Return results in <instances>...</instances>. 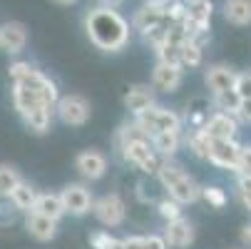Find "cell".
Here are the masks:
<instances>
[{
	"label": "cell",
	"mask_w": 251,
	"mask_h": 249,
	"mask_svg": "<svg viewBox=\"0 0 251 249\" xmlns=\"http://www.w3.org/2000/svg\"><path fill=\"white\" fill-rule=\"evenodd\" d=\"M187 145H189V150H192L199 160H206V157H209V147H211V137L206 135L204 127H194V130L189 132V137H187Z\"/></svg>",
	"instance_id": "24"
},
{
	"label": "cell",
	"mask_w": 251,
	"mask_h": 249,
	"mask_svg": "<svg viewBox=\"0 0 251 249\" xmlns=\"http://www.w3.org/2000/svg\"><path fill=\"white\" fill-rule=\"evenodd\" d=\"M164 242L169 247H176V249H184L194 242V224L184 217H176V220H169L167 227H164Z\"/></svg>",
	"instance_id": "13"
},
{
	"label": "cell",
	"mask_w": 251,
	"mask_h": 249,
	"mask_svg": "<svg viewBox=\"0 0 251 249\" xmlns=\"http://www.w3.org/2000/svg\"><path fill=\"white\" fill-rule=\"evenodd\" d=\"M75 169L90 182L100 180V177H104V172H107V157L102 152H97V150H85V152L77 155Z\"/></svg>",
	"instance_id": "12"
},
{
	"label": "cell",
	"mask_w": 251,
	"mask_h": 249,
	"mask_svg": "<svg viewBox=\"0 0 251 249\" xmlns=\"http://www.w3.org/2000/svg\"><path fill=\"white\" fill-rule=\"evenodd\" d=\"M8 75L13 80V105L18 115L35 135H45L60 100L57 85L30 62H13Z\"/></svg>",
	"instance_id": "1"
},
{
	"label": "cell",
	"mask_w": 251,
	"mask_h": 249,
	"mask_svg": "<svg viewBox=\"0 0 251 249\" xmlns=\"http://www.w3.org/2000/svg\"><path fill=\"white\" fill-rule=\"evenodd\" d=\"M236 194H239L241 204L251 212V177H246V174L236 177Z\"/></svg>",
	"instance_id": "33"
},
{
	"label": "cell",
	"mask_w": 251,
	"mask_h": 249,
	"mask_svg": "<svg viewBox=\"0 0 251 249\" xmlns=\"http://www.w3.org/2000/svg\"><path fill=\"white\" fill-rule=\"evenodd\" d=\"M30 212H35V215H43V217H50V220L60 222V217L65 215V207H62L60 194L45 192V194H38V197H35V204H32Z\"/></svg>",
	"instance_id": "19"
},
{
	"label": "cell",
	"mask_w": 251,
	"mask_h": 249,
	"mask_svg": "<svg viewBox=\"0 0 251 249\" xmlns=\"http://www.w3.org/2000/svg\"><path fill=\"white\" fill-rule=\"evenodd\" d=\"M154 105V92L150 85H134L125 92V108L132 112V115H139L145 112L147 108Z\"/></svg>",
	"instance_id": "17"
},
{
	"label": "cell",
	"mask_w": 251,
	"mask_h": 249,
	"mask_svg": "<svg viewBox=\"0 0 251 249\" xmlns=\"http://www.w3.org/2000/svg\"><path fill=\"white\" fill-rule=\"evenodd\" d=\"M92 212L95 217L104 224V227H120L125 222V215H127V207L122 202V197L117 192L112 194H104L100 197L97 202H92Z\"/></svg>",
	"instance_id": "7"
},
{
	"label": "cell",
	"mask_w": 251,
	"mask_h": 249,
	"mask_svg": "<svg viewBox=\"0 0 251 249\" xmlns=\"http://www.w3.org/2000/svg\"><path fill=\"white\" fill-rule=\"evenodd\" d=\"M234 92H236L239 100H251V70L249 73H236Z\"/></svg>",
	"instance_id": "32"
},
{
	"label": "cell",
	"mask_w": 251,
	"mask_h": 249,
	"mask_svg": "<svg viewBox=\"0 0 251 249\" xmlns=\"http://www.w3.org/2000/svg\"><path fill=\"white\" fill-rule=\"evenodd\" d=\"M201 197H204L211 207H217V209H222V207L226 204V192H224L222 187H217V185L201 187Z\"/></svg>",
	"instance_id": "30"
},
{
	"label": "cell",
	"mask_w": 251,
	"mask_h": 249,
	"mask_svg": "<svg viewBox=\"0 0 251 249\" xmlns=\"http://www.w3.org/2000/svg\"><path fill=\"white\" fill-rule=\"evenodd\" d=\"M27 45V28L23 23H3L0 25V50L3 53H10V55H18L23 53Z\"/></svg>",
	"instance_id": "11"
},
{
	"label": "cell",
	"mask_w": 251,
	"mask_h": 249,
	"mask_svg": "<svg viewBox=\"0 0 251 249\" xmlns=\"http://www.w3.org/2000/svg\"><path fill=\"white\" fill-rule=\"evenodd\" d=\"M234 117H239L244 122H251V100H239V108H236Z\"/></svg>",
	"instance_id": "35"
},
{
	"label": "cell",
	"mask_w": 251,
	"mask_h": 249,
	"mask_svg": "<svg viewBox=\"0 0 251 249\" xmlns=\"http://www.w3.org/2000/svg\"><path fill=\"white\" fill-rule=\"evenodd\" d=\"M204 130H206V135L211 139H234L236 137V117L229 115V112L217 110L214 115L206 117Z\"/></svg>",
	"instance_id": "14"
},
{
	"label": "cell",
	"mask_w": 251,
	"mask_h": 249,
	"mask_svg": "<svg viewBox=\"0 0 251 249\" xmlns=\"http://www.w3.org/2000/svg\"><path fill=\"white\" fill-rule=\"evenodd\" d=\"M55 3H57V5H73L75 0H55Z\"/></svg>",
	"instance_id": "38"
},
{
	"label": "cell",
	"mask_w": 251,
	"mask_h": 249,
	"mask_svg": "<svg viewBox=\"0 0 251 249\" xmlns=\"http://www.w3.org/2000/svg\"><path fill=\"white\" fill-rule=\"evenodd\" d=\"M60 199L65 207V215H73V217H85L92 209V194L85 185H67L60 192Z\"/></svg>",
	"instance_id": "8"
},
{
	"label": "cell",
	"mask_w": 251,
	"mask_h": 249,
	"mask_svg": "<svg viewBox=\"0 0 251 249\" xmlns=\"http://www.w3.org/2000/svg\"><path fill=\"white\" fill-rule=\"evenodd\" d=\"M35 197H38V192H35L27 182H18L13 190H10V194H8V199L13 202V207L18 209V212H30L32 209V204H35Z\"/></svg>",
	"instance_id": "22"
},
{
	"label": "cell",
	"mask_w": 251,
	"mask_h": 249,
	"mask_svg": "<svg viewBox=\"0 0 251 249\" xmlns=\"http://www.w3.org/2000/svg\"><path fill=\"white\" fill-rule=\"evenodd\" d=\"M147 3H154V5H167L169 0H147Z\"/></svg>",
	"instance_id": "39"
},
{
	"label": "cell",
	"mask_w": 251,
	"mask_h": 249,
	"mask_svg": "<svg viewBox=\"0 0 251 249\" xmlns=\"http://www.w3.org/2000/svg\"><path fill=\"white\" fill-rule=\"evenodd\" d=\"M214 105L222 110V112H229V115H234L236 112V108H239V97H236V92L234 90H229V92H222V95H214Z\"/></svg>",
	"instance_id": "29"
},
{
	"label": "cell",
	"mask_w": 251,
	"mask_h": 249,
	"mask_svg": "<svg viewBox=\"0 0 251 249\" xmlns=\"http://www.w3.org/2000/svg\"><path fill=\"white\" fill-rule=\"evenodd\" d=\"M134 122L145 130L147 137H152L157 132H182V117L167 108H157V105L134 115Z\"/></svg>",
	"instance_id": "4"
},
{
	"label": "cell",
	"mask_w": 251,
	"mask_h": 249,
	"mask_svg": "<svg viewBox=\"0 0 251 249\" xmlns=\"http://www.w3.org/2000/svg\"><path fill=\"white\" fill-rule=\"evenodd\" d=\"M120 152H122L125 162L134 165L137 169L147 172V174H157V169L162 165V157L152 150L150 139H129L125 145H120Z\"/></svg>",
	"instance_id": "5"
},
{
	"label": "cell",
	"mask_w": 251,
	"mask_h": 249,
	"mask_svg": "<svg viewBox=\"0 0 251 249\" xmlns=\"http://www.w3.org/2000/svg\"><path fill=\"white\" fill-rule=\"evenodd\" d=\"M23 180L20 172L13 167V165H0V197H8L10 190Z\"/></svg>",
	"instance_id": "26"
},
{
	"label": "cell",
	"mask_w": 251,
	"mask_h": 249,
	"mask_svg": "<svg viewBox=\"0 0 251 249\" xmlns=\"http://www.w3.org/2000/svg\"><path fill=\"white\" fill-rule=\"evenodd\" d=\"M157 57L159 62H169V65H182V60H179V45L176 43H164L157 48Z\"/></svg>",
	"instance_id": "31"
},
{
	"label": "cell",
	"mask_w": 251,
	"mask_h": 249,
	"mask_svg": "<svg viewBox=\"0 0 251 249\" xmlns=\"http://www.w3.org/2000/svg\"><path fill=\"white\" fill-rule=\"evenodd\" d=\"M25 229L30 232V237H35L38 242H50L57 234V222L50 220V217H43V215L30 212L27 220H25Z\"/></svg>",
	"instance_id": "18"
},
{
	"label": "cell",
	"mask_w": 251,
	"mask_h": 249,
	"mask_svg": "<svg viewBox=\"0 0 251 249\" xmlns=\"http://www.w3.org/2000/svg\"><path fill=\"white\" fill-rule=\"evenodd\" d=\"M85 30L90 43L104 53H120L129 43V23L117 13V8H92L85 15Z\"/></svg>",
	"instance_id": "2"
},
{
	"label": "cell",
	"mask_w": 251,
	"mask_h": 249,
	"mask_svg": "<svg viewBox=\"0 0 251 249\" xmlns=\"http://www.w3.org/2000/svg\"><path fill=\"white\" fill-rule=\"evenodd\" d=\"M234 80H236V73L229 65H211L204 75V83L211 95H222V92L234 90Z\"/></svg>",
	"instance_id": "15"
},
{
	"label": "cell",
	"mask_w": 251,
	"mask_h": 249,
	"mask_svg": "<svg viewBox=\"0 0 251 249\" xmlns=\"http://www.w3.org/2000/svg\"><path fill=\"white\" fill-rule=\"evenodd\" d=\"M184 3H194V0H184Z\"/></svg>",
	"instance_id": "40"
},
{
	"label": "cell",
	"mask_w": 251,
	"mask_h": 249,
	"mask_svg": "<svg viewBox=\"0 0 251 249\" xmlns=\"http://www.w3.org/2000/svg\"><path fill=\"white\" fill-rule=\"evenodd\" d=\"M157 177H159V185L167 190V197L176 199L179 204H192L201 197V187L176 165L162 162L157 169Z\"/></svg>",
	"instance_id": "3"
},
{
	"label": "cell",
	"mask_w": 251,
	"mask_h": 249,
	"mask_svg": "<svg viewBox=\"0 0 251 249\" xmlns=\"http://www.w3.org/2000/svg\"><path fill=\"white\" fill-rule=\"evenodd\" d=\"M239 142L236 139H211L209 147V162L222 169H236V157H239Z\"/></svg>",
	"instance_id": "10"
},
{
	"label": "cell",
	"mask_w": 251,
	"mask_h": 249,
	"mask_svg": "<svg viewBox=\"0 0 251 249\" xmlns=\"http://www.w3.org/2000/svg\"><path fill=\"white\" fill-rule=\"evenodd\" d=\"M184 83V67L182 65H169V62H157L152 73V87L162 92H174Z\"/></svg>",
	"instance_id": "9"
},
{
	"label": "cell",
	"mask_w": 251,
	"mask_h": 249,
	"mask_svg": "<svg viewBox=\"0 0 251 249\" xmlns=\"http://www.w3.org/2000/svg\"><path fill=\"white\" fill-rule=\"evenodd\" d=\"M201 45L192 38H187L184 43H179V60H182V67H199L201 65Z\"/></svg>",
	"instance_id": "25"
},
{
	"label": "cell",
	"mask_w": 251,
	"mask_h": 249,
	"mask_svg": "<svg viewBox=\"0 0 251 249\" xmlns=\"http://www.w3.org/2000/svg\"><path fill=\"white\" fill-rule=\"evenodd\" d=\"M167 5H154V3H147V5H142L134 18H132V28L139 30V32H147L150 28L159 25V23H169L167 20Z\"/></svg>",
	"instance_id": "16"
},
{
	"label": "cell",
	"mask_w": 251,
	"mask_h": 249,
	"mask_svg": "<svg viewBox=\"0 0 251 249\" xmlns=\"http://www.w3.org/2000/svg\"><path fill=\"white\" fill-rule=\"evenodd\" d=\"M150 145L159 157H172L179 150V132H157L150 137Z\"/></svg>",
	"instance_id": "21"
},
{
	"label": "cell",
	"mask_w": 251,
	"mask_h": 249,
	"mask_svg": "<svg viewBox=\"0 0 251 249\" xmlns=\"http://www.w3.org/2000/svg\"><path fill=\"white\" fill-rule=\"evenodd\" d=\"M92 249H122V239H115L110 232H95L90 234Z\"/></svg>",
	"instance_id": "27"
},
{
	"label": "cell",
	"mask_w": 251,
	"mask_h": 249,
	"mask_svg": "<svg viewBox=\"0 0 251 249\" xmlns=\"http://www.w3.org/2000/svg\"><path fill=\"white\" fill-rule=\"evenodd\" d=\"M122 249H169V244L159 234H142L122 239Z\"/></svg>",
	"instance_id": "23"
},
{
	"label": "cell",
	"mask_w": 251,
	"mask_h": 249,
	"mask_svg": "<svg viewBox=\"0 0 251 249\" xmlns=\"http://www.w3.org/2000/svg\"><path fill=\"white\" fill-rule=\"evenodd\" d=\"M241 242H244V244L251 249V224H246V227L241 229Z\"/></svg>",
	"instance_id": "37"
},
{
	"label": "cell",
	"mask_w": 251,
	"mask_h": 249,
	"mask_svg": "<svg viewBox=\"0 0 251 249\" xmlns=\"http://www.w3.org/2000/svg\"><path fill=\"white\" fill-rule=\"evenodd\" d=\"M224 18L231 25H249L251 23V0H224Z\"/></svg>",
	"instance_id": "20"
},
{
	"label": "cell",
	"mask_w": 251,
	"mask_h": 249,
	"mask_svg": "<svg viewBox=\"0 0 251 249\" xmlns=\"http://www.w3.org/2000/svg\"><path fill=\"white\" fill-rule=\"evenodd\" d=\"M157 209H159V215L169 222V220H176V217H182V204H179L176 199L172 197H164L157 202Z\"/></svg>",
	"instance_id": "28"
},
{
	"label": "cell",
	"mask_w": 251,
	"mask_h": 249,
	"mask_svg": "<svg viewBox=\"0 0 251 249\" xmlns=\"http://www.w3.org/2000/svg\"><path fill=\"white\" fill-rule=\"evenodd\" d=\"M55 112H57V117L65 122V125H70V127H82L87 120H90V102L82 97V95H65V97H60L57 100V105H55Z\"/></svg>",
	"instance_id": "6"
},
{
	"label": "cell",
	"mask_w": 251,
	"mask_h": 249,
	"mask_svg": "<svg viewBox=\"0 0 251 249\" xmlns=\"http://www.w3.org/2000/svg\"><path fill=\"white\" fill-rule=\"evenodd\" d=\"M234 172L251 177V145H241L239 147V157H236V169Z\"/></svg>",
	"instance_id": "34"
},
{
	"label": "cell",
	"mask_w": 251,
	"mask_h": 249,
	"mask_svg": "<svg viewBox=\"0 0 251 249\" xmlns=\"http://www.w3.org/2000/svg\"><path fill=\"white\" fill-rule=\"evenodd\" d=\"M206 117H209V115H206L204 110H194V112H189V115H187V120H189L192 130H194V127H204Z\"/></svg>",
	"instance_id": "36"
}]
</instances>
